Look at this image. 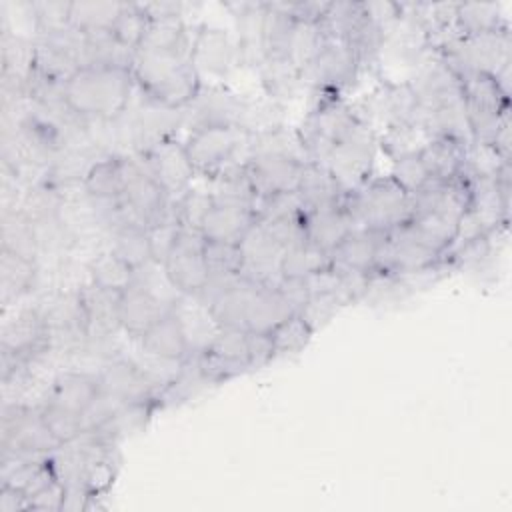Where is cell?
Masks as SVG:
<instances>
[{
	"label": "cell",
	"instance_id": "obj_1",
	"mask_svg": "<svg viewBox=\"0 0 512 512\" xmlns=\"http://www.w3.org/2000/svg\"><path fill=\"white\" fill-rule=\"evenodd\" d=\"M134 86L130 68L84 66L64 84L66 106L84 122H112L126 112Z\"/></svg>",
	"mask_w": 512,
	"mask_h": 512
},
{
	"label": "cell",
	"instance_id": "obj_2",
	"mask_svg": "<svg viewBox=\"0 0 512 512\" xmlns=\"http://www.w3.org/2000/svg\"><path fill=\"white\" fill-rule=\"evenodd\" d=\"M130 70L144 96L174 110H184L202 88L192 56L136 50Z\"/></svg>",
	"mask_w": 512,
	"mask_h": 512
},
{
	"label": "cell",
	"instance_id": "obj_3",
	"mask_svg": "<svg viewBox=\"0 0 512 512\" xmlns=\"http://www.w3.org/2000/svg\"><path fill=\"white\" fill-rule=\"evenodd\" d=\"M344 210L354 228L392 230L412 220V194L390 174L370 176L362 186L346 192Z\"/></svg>",
	"mask_w": 512,
	"mask_h": 512
},
{
	"label": "cell",
	"instance_id": "obj_4",
	"mask_svg": "<svg viewBox=\"0 0 512 512\" xmlns=\"http://www.w3.org/2000/svg\"><path fill=\"white\" fill-rule=\"evenodd\" d=\"M250 132L242 126H200L186 136L184 150L196 174L216 178L226 168L244 162L236 160L242 148H248Z\"/></svg>",
	"mask_w": 512,
	"mask_h": 512
},
{
	"label": "cell",
	"instance_id": "obj_5",
	"mask_svg": "<svg viewBox=\"0 0 512 512\" xmlns=\"http://www.w3.org/2000/svg\"><path fill=\"white\" fill-rule=\"evenodd\" d=\"M62 444L46 424L40 406L30 408L20 402L2 408V454L44 458L60 450Z\"/></svg>",
	"mask_w": 512,
	"mask_h": 512
},
{
	"label": "cell",
	"instance_id": "obj_6",
	"mask_svg": "<svg viewBox=\"0 0 512 512\" xmlns=\"http://www.w3.org/2000/svg\"><path fill=\"white\" fill-rule=\"evenodd\" d=\"M120 202L128 216L146 228L174 218V198H170L142 162L132 156H126V178Z\"/></svg>",
	"mask_w": 512,
	"mask_h": 512
},
{
	"label": "cell",
	"instance_id": "obj_7",
	"mask_svg": "<svg viewBox=\"0 0 512 512\" xmlns=\"http://www.w3.org/2000/svg\"><path fill=\"white\" fill-rule=\"evenodd\" d=\"M378 136L374 128L358 122L326 156L322 162L340 186L350 192L362 186L370 176L376 160Z\"/></svg>",
	"mask_w": 512,
	"mask_h": 512
},
{
	"label": "cell",
	"instance_id": "obj_8",
	"mask_svg": "<svg viewBox=\"0 0 512 512\" xmlns=\"http://www.w3.org/2000/svg\"><path fill=\"white\" fill-rule=\"evenodd\" d=\"M204 236L200 230L180 226L174 246L160 266L166 282L180 296L196 298L208 282V268L204 260Z\"/></svg>",
	"mask_w": 512,
	"mask_h": 512
},
{
	"label": "cell",
	"instance_id": "obj_9",
	"mask_svg": "<svg viewBox=\"0 0 512 512\" xmlns=\"http://www.w3.org/2000/svg\"><path fill=\"white\" fill-rule=\"evenodd\" d=\"M200 366L214 384H222L250 370L248 330L246 328H216L204 348L194 352Z\"/></svg>",
	"mask_w": 512,
	"mask_h": 512
},
{
	"label": "cell",
	"instance_id": "obj_10",
	"mask_svg": "<svg viewBox=\"0 0 512 512\" xmlns=\"http://www.w3.org/2000/svg\"><path fill=\"white\" fill-rule=\"evenodd\" d=\"M360 70L362 62L348 44L326 38L314 60L304 68L302 82L308 80L314 90L340 94L344 88L354 84Z\"/></svg>",
	"mask_w": 512,
	"mask_h": 512
},
{
	"label": "cell",
	"instance_id": "obj_11",
	"mask_svg": "<svg viewBox=\"0 0 512 512\" xmlns=\"http://www.w3.org/2000/svg\"><path fill=\"white\" fill-rule=\"evenodd\" d=\"M100 390L104 396L114 400L116 404H132V402H156L158 386L150 374L124 356L108 358L106 364L98 372Z\"/></svg>",
	"mask_w": 512,
	"mask_h": 512
},
{
	"label": "cell",
	"instance_id": "obj_12",
	"mask_svg": "<svg viewBox=\"0 0 512 512\" xmlns=\"http://www.w3.org/2000/svg\"><path fill=\"white\" fill-rule=\"evenodd\" d=\"M304 164L306 162L282 154L254 152L244 160V172L260 200L272 194L296 192Z\"/></svg>",
	"mask_w": 512,
	"mask_h": 512
},
{
	"label": "cell",
	"instance_id": "obj_13",
	"mask_svg": "<svg viewBox=\"0 0 512 512\" xmlns=\"http://www.w3.org/2000/svg\"><path fill=\"white\" fill-rule=\"evenodd\" d=\"M136 158L174 200L190 188L192 176L196 174L186 156L184 144L176 138L164 140L150 150L136 154Z\"/></svg>",
	"mask_w": 512,
	"mask_h": 512
},
{
	"label": "cell",
	"instance_id": "obj_14",
	"mask_svg": "<svg viewBox=\"0 0 512 512\" xmlns=\"http://www.w3.org/2000/svg\"><path fill=\"white\" fill-rule=\"evenodd\" d=\"M238 244L244 256L242 276L262 286H276L282 278L280 258L284 254V248L274 240L266 226L256 220Z\"/></svg>",
	"mask_w": 512,
	"mask_h": 512
},
{
	"label": "cell",
	"instance_id": "obj_15",
	"mask_svg": "<svg viewBox=\"0 0 512 512\" xmlns=\"http://www.w3.org/2000/svg\"><path fill=\"white\" fill-rule=\"evenodd\" d=\"M172 304L174 302L162 300L160 294L146 282H142L136 274V280L120 292V330H124L130 338H140Z\"/></svg>",
	"mask_w": 512,
	"mask_h": 512
},
{
	"label": "cell",
	"instance_id": "obj_16",
	"mask_svg": "<svg viewBox=\"0 0 512 512\" xmlns=\"http://www.w3.org/2000/svg\"><path fill=\"white\" fill-rule=\"evenodd\" d=\"M190 110V130L200 126H242L248 102L222 86L200 88L196 98L184 108Z\"/></svg>",
	"mask_w": 512,
	"mask_h": 512
},
{
	"label": "cell",
	"instance_id": "obj_17",
	"mask_svg": "<svg viewBox=\"0 0 512 512\" xmlns=\"http://www.w3.org/2000/svg\"><path fill=\"white\" fill-rule=\"evenodd\" d=\"M174 304L138 340L148 356L180 364L192 354V342L186 332V324Z\"/></svg>",
	"mask_w": 512,
	"mask_h": 512
},
{
	"label": "cell",
	"instance_id": "obj_18",
	"mask_svg": "<svg viewBox=\"0 0 512 512\" xmlns=\"http://www.w3.org/2000/svg\"><path fill=\"white\" fill-rule=\"evenodd\" d=\"M100 394L102 390L98 374L64 370L52 380L44 404H50L84 420V414L90 410Z\"/></svg>",
	"mask_w": 512,
	"mask_h": 512
},
{
	"label": "cell",
	"instance_id": "obj_19",
	"mask_svg": "<svg viewBox=\"0 0 512 512\" xmlns=\"http://www.w3.org/2000/svg\"><path fill=\"white\" fill-rule=\"evenodd\" d=\"M262 284L246 276L232 278L206 306L214 328H246V314L256 288Z\"/></svg>",
	"mask_w": 512,
	"mask_h": 512
},
{
	"label": "cell",
	"instance_id": "obj_20",
	"mask_svg": "<svg viewBox=\"0 0 512 512\" xmlns=\"http://www.w3.org/2000/svg\"><path fill=\"white\" fill-rule=\"evenodd\" d=\"M238 56L242 58L240 46H236L224 30L202 26L194 34L192 64L198 74L206 70L208 74L224 76L234 66Z\"/></svg>",
	"mask_w": 512,
	"mask_h": 512
},
{
	"label": "cell",
	"instance_id": "obj_21",
	"mask_svg": "<svg viewBox=\"0 0 512 512\" xmlns=\"http://www.w3.org/2000/svg\"><path fill=\"white\" fill-rule=\"evenodd\" d=\"M78 296H80V304L86 318L88 340L108 338L120 330V320H118L120 292L96 286L88 280L84 286L78 288Z\"/></svg>",
	"mask_w": 512,
	"mask_h": 512
},
{
	"label": "cell",
	"instance_id": "obj_22",
	"mask_svg": "<svg viewBox=\"0 0 512 512\" xmlns=\"http://www.w3.org/2000/svg\"><path fill=\"white\" fill-rule=\"evenodd\" d=\"M126 156L102 154L92 160L82 176V190L90 202H118L124 192Z\"/></svg>",
	"mask_w": 512,
	"mask_h": 512
},
{
	"label": "cell",
	"instance_id": "obj_23",
	"mask_svg": "<svg viewBox=\"0 0 512 512\" xmlns=\"http://www.w3.org/2000/svg\"><path fill=\"white\" fill-rule=\"evenodd\" d=\"M386 232L372 228H354L332 252V262L346 270H356L374 278L378 254Z\"/></svg>",
	"mask_w": 512,
	"mask_h": 512
},
{
	"label": "cell",
	"instance_id": "obj_24",
	"mask_svg": "<svg viewBox=\"0 0 512 512\" xmlns=\"http://www.w3.org/2000/svg\"><path fill=\"white\" fill-rule=\"evenodd\" d=\"M192 42L194 36H190L188 26L182 20V14L148 16L146 32L138 50L192 56Z\"/></svg>",
	"mask_w": 512,
	"mask_h": 512
},
{
	"label": "cell",
	"instance_id": "obj_25",
	"mask_svg": "<svg viewBox=\"0 0 512 512\" xmlns=\"http://www.w3.org/2000/svg\"><path fill=\"white\" fill-rule=\"evenodd\" d=\"M468 146L470 144L456 138L434 136L422 144V148L418 150V156L430 180H452V178L464 176Z\"/></svg>",
	"mask_w": 512,
	"mask_h": 512
},
{
	"label": "cell",
	"instance_id": "obj_26",
	"mask_svg": "<svg viewBox=\"0 0 512 512\" xmlns=\"http://www.w3.org/2000/svg\"><path fill=\"white\" fill-rule=\"evenodd\" d=\"M296 192L306 212L342 206L346 196V190L340 186L334 174L324 164H318V162L304 164Z\"/></svg>",
	"mask_w": 512,
	"mask_h": 512
},
{
	"label": "cell",
	"instance_id": "obj_27",
	"mask_svg": "<svg viewBox=\"0 0 512 512\" xmlns=\"http://www.w3.org/2000/svg\"><path fill=\"white\" fill-rule=\"evenodd\" d=\"M256 222V212L232 204L214 202L200 222V234L204 240L216 242H240L250 226Z\"/></svg>",
	"mask_w": 512,
	"mask_h": 512
},
{
	"label": "cell",
	"instance_id": "obj_28",
	"mask_svg": "<svg viewBox=\"0 0 512 512\" xmlns=\"http://www.w3.org/2000/svg\"><path fill=\"white\" fill-rule=\"evenodd\" d=\"M350 230H354V224L346 214L344 206L322 208L304 214L306 240L328 254L338 248V244L348 236Z\"/></svg>",
	"mask_w": 512,
	"mask_h": 512
},
{
	"label": "cell",
	"instance_id": "obj_29",
	"mask_svg": "<svg viewBox=\"0 0 512 512\" xmlns=\"http://www.w3.org/2000/svg\"><path fill=\"white\" fill-rule=\"evenodd\" d=\"M156 408H158L156 402L118 404L98 428H94L92 432H86V434H94L96 438L104 440L106 444L118 446V442L144 430Z\"/></svg>",
	"mask_w": 512,
	"mask_h": 512
},
{
	"label": "cell",
	"instance_id": "obj_30",
	"mask_svg": "<svg viewBox=\"0 0 512 512\" xmlns=\"http://www.w3.org/2000/svg\"><path fill=\"white\" fill-rule=\"evenodd\" d=\"M208 386H216L204 368L198 362V356L192 352L184 362H180L178 372L164 382L158 392V408L180 406L198 394H202Z\"/></svg>",
	"mask_w": 512,
	"mask_h": 512
},
{
	"label": "cell",
	"instance_id": "obj_31",
	"mask_svg": "<svg viewBox=\"0 0 512 512\" xmlns=\"http://www.w3.org/2000/svg\"><path fill=\"white\" fill-rule=\"evenodd\" d=\"M296 314L276 286H258L246 314V330L270 332Z\"/></svg>",
	"mask_w": 512,
	"mask_h": 512
},
{
	"label": "cell",
	"instance_id": "obj_32",
	"mask_svg": "<svg viewBox=\"0 0 512 512\" xmlns=\"http://www.w3.org/2000/svg\"><path fill=\"white\" fill-rule=\"evenodd\" d=\"M110 250L136 272L154 264L148 228L138 222H124L116 226L112 230Z\"/></svg>",
	"mask_w": 512,
	"mask_h": 512
},
{
	"label": "cell",
	"instance_id": "obj_33",
	"mask_svg": "<svg viewBox=\"0 0 512 512\" xmlns=\"http://www.w3.org/2000/svg\"><path fill=\"white\" fill-rule=\"evenodd\" d=\"M456 28L462 36L488 34L510 28L500 4L492 2H460L456 4Z\"/></svg>",
	"mask_w": 512,
	"mask_h": 512
},
{
	"label": "cell",
	"instance_id": "obj_34",
	"mask_svg": "<svg viewBox=\"0 0 512 512\" xmlns=\"http://www.w3.org/2000/svg\"><path fill=\"white\" fill-rule=\"evenodd\" d=\"M0 278H2V304L8 306V302L18 300L22 294H26L34 286L36 260L2 248Z\"/></svg>",
	"mask_w": 512,
	"mask_h": 512
},
{
	"label": "cell",
	"instance_id": "obj_35",
	"mask_svg": "<svg viewBox=\"0 0 512 512\" xmlns=\"http://www.w3.org/2000/svg\"><path fill=\"white\" fill-rule=\"evenodd\" d=\"M84 66L94 68H130L136 50L120 44L110 30L84 34ZM82 66V68H84Z\"/></svg>",
	"mask_w": 512,
	"mask_h": 512
},
{
	"label": "cell",
	"instance_id": "obj_36",
	"mask_svg": "<svg viewBox=\"0 0 512 512\" xmlns=\"http://www.w3.org/2000/svg\"><path fill=\"white\" fill-rule=\"evenodd\" d=\"M328 266H332V254L316 248L308 240H302L284 250L280 258V276L308 278Z\"/></svg>",
	"mask_w": 512,
	"mask_h": 512
},
{
	"label": "cell",
	"instance_id": "obj_37",
	"mask_svg": "<svg viewBox=\"0 0 512 512\" xmlns=\"http://www.w3.org/2000/svg\"><path fill=\"white\" fill-rule=\"evenodd\" d=\"M90 282L114 292L126 290L136 280V270L122 262L110 248L88 262Z\"/></svg>",
	"mask_w": 512,
	"mask_h": 512
},
{
	"label": "cell",
	"instance_id": "obj_38",
	"mask_svg": "<svg viewBox=\"0 0 512 512\" xmlns=\"http://www.w3.org/2000/svg\"><path fill=\"white\" fill-rule=\"evenodd\" d=\"M124 2H72L70 24L82 34L106 32L112 28Z\"/></svg>",
	"mask_w": 512,
	"mask_h": 512
},
{
	"label": "cell",
	"instance_id": "obj_39",
	"mask_svg": "<svg viewBox=\"0 0 512 512\" xmlns=\"http://www.w3.org/2000/svg\"><path fill=\"white\" fill-rule=\"evenodd\" d=\"M204 260L208 278H234L242 274L244 256L238 242H204Z\"/></svg>",
	"mask_w": 512,
	"mask_h": 512
},
{
	"label": "cell",
	"instance_id": "obj_40",
	"mask_svg": "<svg viewBox=\"0 0 512 512\" xmlns=\"http://www.w3.org/2000/svg\"><path fill=\"white\" fill-rule=\"evenodd\" d=\"M274 344L276 358L278 356H296L300 354L316 334L308 322L300 314H292L284 322H280L274 330L268 332Z\"/></svg>",
	"mask_w": 512,
	"mask_h": 512
},
{
	"label": "cell",
	"instance_id": "obj_41",
	"mask_svg": "<svg viewBox=\"0 0 512 512\" xmlns=\"http://www.w3.org/2000/svg\"><path fill=\"white\" fill-rule=\"evenodd\" d=\"M146 24H148V16H146L142 4L124 2L110 32L126 48L138 50V46L144 38V32H146Z\"/></svg>",
	"mask_w": 512,
	"mask_h": 512
},
{
	"label": "cell",
	"instance_id": "obj_42",
	"mask_svg": "<svg viewBox=\"0 0 512 512\" xmlns=\"http://www.w3.org/2000/svg\"><path fill=\"white\" fill-rule=\"evenodd\" d=\"M214 198L212 192L188 188L174 200V218L184 228H200V222L204 220L206 212L212 208Z\"/></svg>",
	"mask_w": 512,
	"mask_h": 512
},
{
	"label": "cell",
	"instance_id": "obj_43",
	"mask_svg": "<svg viewBox=\"0 0 512 512\" xmlns=\"http://www.w3.org/2000/svg\"><path fill=\"white\" fill-rule=\"evenodd\" d=\"M390 176L404 190H408L410 194L420 190L430 180V176H428V172H426V168H424V164H422V160L418 156V150L392 158V172H390Z\"/></svg>",
	"mask_w": 512,
	"mask_h": 512
},
{
	"label": "cell",
	"instance_id": "obj_44",
	"mask_svg": "<svg viewBox=\"0 0 512 512\" xmlns=\"http://www.w3.org/2000/svg\"><path fill=\"white\" fill-rule=\"evenodd\" d=\"M304 204L298 196V192H282V194H272L266 198H260L256 204V220L260 222H270L286 216H298L304 214Z\"/></svg>",
	"mask_w": 512,
	"mask_h": 512
},
{
	"label": "cell",
	"instance_id": "obj_45",
	"mask_svg": "<svg viewBox=\"0 0 512 512\" xmlns=\"http://www.w3.org/2000/svg\"><path fill=\"white\" fill-rule=\"evenodd\" d=\"M346 304L336 296V294H312L308 304L298 312L308 326L318 332L320 328H324L338 312L340 308H344Z\"/></svg>",
	"mask_w": 512,
	"mask_h": 512
},
{
	"label": "cell",
	"instance_id": "obj_46",
	"mask_svg": "<svg viewBox=\"0 0 512 512\" xmlns=\"http://www.w3.org/2000/svg\"><path fill=\"white\" fill-rule=\"evenodd\" d=\"M180 224L172 218L166 222H160L152 228H148V236H150V248H152V262L156 266H162L170 248L174 246V240L178 236Z\"/></svg>",
	"mask_w": 512,
	"mask_h": 512
},
{
	"label": "cell",
	"instance_id": "obj_47",
	"mask_svg": "<svg viewBox=\"0 0 512 512\" xmlns=\"http://www.w3.org/2000/svg\"><path fill=\"white\" fill-rule=\"evenodd\" d=\"M278 292L284 296V300L290 304V308L298 314L310 300L312 292L308 286L306 278H298V276H284L278 280L276 284Z\"/></svg>",
	"mask_w": 512,
	"mask_h": 512
},
{
	"label": "cell",
	"instance_id": "obj_48",
	"mask_svg": "<svg viewBox=\"0 0 512 512\" xmlns=\"http://www.w3.org/2000/svg\"><path fill=\"white\" fill-rule=\"evenodd\" d=\"M248 358H250V370H260L276 358L274 344L268 332L248 330Z\"/></svg>",
	"mask_w": 512,
	"mask_h": 512
},
{
	"label": "cell",
	"instance_id": "obj_49",
	"mask_svg": "<svg viewBox=\"0 0 512 512\" xmlns=\"http://www.w3.org/2000/svg\"><path fill=\"white\" fill-rule=\"evenodd\" d=\"M16 510H30V498L26 492L2 484L0 488V512H16Z\"/></svg>",
	"mask_w": 512,
	"mask_h": 512
}]
</instances>
